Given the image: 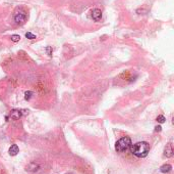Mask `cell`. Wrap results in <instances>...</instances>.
I'll use <instances>...</instances> for the list:
<instances>
[{
  "instance_id": "cell-14",
  "label": "cell",
  "mask_w": 174,
  "mask_h": 174,
  "mask_svg": "<svg viewBox=\"0 0 174 174\" xmlns=\"http://www.w3.org/2000/svg\"><path fill=\"white\" fill-rule=\"evenodd\" d=\"M155 128H156V129H155L156 132H160V131L162 130V127H161V126H156Z\"/></svg>"
},
{
  "instance_id": "cell-6",
  "label": "cell",
  "mask_w": 174,
  "mask_h": 174,
  "mask_svg": "<svg viewBox=\"0 0 174 174\" xmlns=\"http://www.w3.org/2000/svg\"><path fill=\"white\" fill-rule=\"evenodd\" d=\"M22 113L19 110H12L10 112V118L13 120H19L22 117Z\"/></svg>"
},
{
  "instance_id": "cell-12",
  "label": "cell",
  "mask_w": 174,
  "mask_h": 174,
  "mask_svg": "<svg viewBox=\"0 0 174 174\" xmlns=\"http://www.w3.org/2000/svg\"><path fill=\"white\" fill-rule=\"evenodd\" d=\"M26 37L28 38V39H35L36 35H34V34L31 33V32H28V33L26 34Z\"/></svg>"
},
{
  "instance_id": "cell-3",
  "label": "cell",
  "mask_w": 174,
  "mask_h": 174,
  "mask_svg": "<svg viewBox=\"0 0 174 174\" xmlns=\"http://www.w3.org/2000/svg\"><path fill=\"white\" fill-rule=\"evenodd\" d=\"M27 19H28V15H27V12L24 9H19L14 13V21L17 24L19 25L24 24Z\"/></svg>"
},
{
  "instance_id": "cell-2",
  "label": "cell",
  "mask_w": 174,
  "mask_h": 174,
  "mask_svg": "<svg viewBox=\"0 0 174 174\" xmlns=\"http://www.w3.org/2000/svg\"><path fill=\"white\" fill-rule=\"evenodd\" d=\"M132 139L128 136H124L122 138H120L118 141H116L115 143V150L118 153H124L127 150H129L132 146Z\"/></svg>"
},
{
  "instance_id": "cell-7",
  "label": "cell",
  "mask_w": 174,
  "mask_h": 174,
  "mask_svg": "<svg viewBox=\"0 0 174 174\" xmlns=\"http://www.w3.org/2000/svg\"><path fill=\"white\" fill-rule=\"evenodd\" d=\"M8 152H9L10 156H17L19 152V146H17V144H11Z\"/></svg>"
},
{
  "instance_id": "cell-4",
  "label": "cell",
  "mask_w": 174,
  "mask_h": 174,
  "mask_svg": "<svg viewBox=\"0 0 174 174\" xmlns=\"http://www.w3.org/2000/svg\"><path fill=\"white\" fill-rule=\"evenodd\" d=\"M92 17L95 22H99L101 19H102V11L98 8H95L92 11Z\"/></svg>"
},
{
  "instance_id": "cell-9",
  "label": "cell",
  "mask_w": 174,
  "mask_h": 174,
  "mask_svg": "<svg viewBox=\"0 0 174 174\" xmlns=\"http://www.w3.org/2000/svg\"><path fill=\"white\" fill-rule=\"evenodd\" d=\"M11 40H12L13 42H19V40H21V36L17 35V34H14V35H11Z\"/></svg>"
},
{
  "instance_id": "cell-10",
  "label": "cell",
  "mask_w": 174,
  "mask_h": 174,
  "mask_svg": "<svg viewBox=\"0 0 174 174\" xmlns=\"http://www.w3.org/2000/svg\"><path fill=\"white\" fill-rule=\"evenodd\" d=\"M32 96H33V92L32 91H27L26 93H24V98H26V100H30Z\"/></svg>"
},
{
  "instance_id": "cell-13",
  "label": "cell",
  "mask_w": 174,
  "mask_h": 174,
  "mask_svg": "<svg viewBox=\"0 0 174 174\" xmlns=\"http://www.w3.org/2000/svg\"><path fill=\"white\" fill-rule=\"evenodd\" d=\"M46 50H47V53H48L49 55H52V49H51V47H50V46L47 47Z\"/></svg>"
},
{
  "instance_id": "cell-8",
  "label": "cell",
  "mask_w": 174,
  "mask_h": 174,
  "mask_svg": "<svg viewBox=\"0 0 174 174\" xmlns=\"http://www.w3.org/2000/svg\"><path fill=\"white\" fill-rule=\"evenodd\" d=\"M171 169H172V166L169 164H164L160 167V171H161L162 173H169L171 171Z\"/></svg>"
},
{
  "instance_id": "cell-1",
  "label": "cell",
  "mask_w": 174,
  "mask_h": 174,
  "mask_svg": "<svg viewBox=\"0 0 174 174\" xmlns=\"http://www.w3.org/2000/svg\"><path fill=\"white\" fill-rule=\"evenodd\" d=\"M130 151L135 157L137 158H145L148 156L150 152V144L146 141H139L134 144H132Z\"/></svg>"
},
{
  "instance_id": "cell-11",
  "label": "cell",
  "mask_w": 174,
  "mask_h": 174,
  "mask_svg": "<svg viewBox=\"0 0 174 174\" xmlns=\"http://www.w3.org/2000/svg\"><path fill=\"white\" fill-rule=\"evenodd\" d=\"M165 120H166V119H165V117L163 116V115H159V116L157 117V121L159 122V123H161V124L164 123Z\"/></svg>"
},
{
  "instance_id": "cell-5",
  "label": "cell",
  "mask_w": 174,
  "mask_h": 174,
  "mask_svg": "<svg viewBox=\"0 0 174 174\" xmlns=\"http://www.w3.org/2000/svg\"><path fill=\"white\" fill-rule=\"evenodd\" d=\"M164 156L166 158H171L173 156V149H172V144L171 143H167L166 146L164 149Z\"/></svg>"
}]
</instances>
